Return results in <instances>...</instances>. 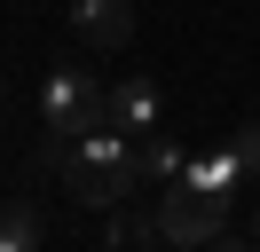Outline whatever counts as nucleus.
I'll return each instance as SVG.
<instances>
[{
  "label": "nucleus",
  "instance_id": "3",
  "mask_svg": "<svg viewBox=\"0 0 260 252\" xmlns=\"http://www.w3.org/2000/svg\"><path fill=\"white\" fill-rule=\"evenodd\" d=\"M150 229H158L166 252H205L213 236L229 229V197L221 189H197V181H174L158 197V213H150Z\"/></svg>",
  "mask_w": 260,
  "mask_h": 252
},
{
  "label": "nucleus",
  "instance_id": "11",
  "mask_svg": "<svg viewBox=\"0 0 260 252\" xmlns=\"http://www.w3.org/2000/svg\"><path fill=\"white\" fill-rule=\"evenodd\" d=\"M0 118H8V103H0Z\"/></svg>",
  "mask_w": 260,
  "mask_h": 252
},
{
  "label": "nucleus",
  "instance_id": "8",
  "mask_svg": "<svg viewBox=\"0 0 260 252\" xmlns=\"http://www.w3.org/2000/svg\"><path fill=\"white\" fill-rule=\"evenodd\" d=\"M142 166L158 173V181H181V166H189V150H181V142H150V150H142Z\"/></svg>",
  "mask_w": 260,
  "mask_h": 252
},
{
  "label": "nucleus",
  "instance_id": "9",
  "mask_svg": "<svg viewBox=\"0 0 260 252\" xmlns=\"http://www.w3.org/2000/svg\"><path fill=\"white\" fill-rule=\"evenodd\" d=\"M229 150H237L244 181H260V118H252V126H237V142H229Z\"/></svg>",
  "mask_w": 260,
  "mask_h": 252
},
{
  "label": "nucleus",
  "instance_id": "1",
  "mask_svg": "<svg viewBox=\"0 0 260 252\" xmlns=\"http://www.w3.org/2000/svg\"><path fill=\"white\" fill-rule=\"evenodd\" d=\"M142 181H150V166H142V150H134L118 126L71 142V158H63V189H71L79 205H95V213H118Z\"/></svg>",
  "mask_w": 260,
  "mask_h": 252
},
{
  "label": "nucleus",
  "instance_id": "6",
  "mask_svg": "<svg viewBox=\"0 0 260 252\" xmlns=\"http://www.w3.org/2000/svg\"><path fill=\"white\" fill-rule=\"evenodd\" d=\"M0 252H40V205L32 197L0 205Z\"/></svg>",
  "mask_w": 260,
  "mask_h": 252
},
{
  "label": "nucleus",
  "instance_id": "4",
  "mask_svg": "<svg viewBox=\"0 0 260 252\" xmlns=\"http://www.w3.org/2000/svg\"><path fill=\"white\" fill-rule=\"evenodd\" d=\"M71 32L111 55V47L134 40V0H71Z\"/></svg>",
  "mask_w": 260,
  "mask_h": 252
},
{
  "label": "nucleus",
  "instance_id": "5",
  "mask_svg": "<svg viewBox=\"0 0 260 252\" xmlns=\"http://www.w3.org/2000/svg\"><path fill=\"white\" fill-rule=\"evenodd\" d=\"M166 118V94L158 87H150V79H118V87H111V126H118V134H150V126H158Z\"/></svg>",
  "mask_w": 260,
  "mask_h": 252
},
{
  "label": "nucleus",
  "instance_id": "10",
  "mask_svg": "<svg viewBox=\"0 0 260 252\" xmlns=\"http://www.w3.org/2000/svg\"><path fill=\"white\" fill-rule=\"evenodd\" d=\"M205 252H252V244H244V236H229V229H221V236H213Z\"/></svg>",
  "mask_w": 260,
  "mask_h": 252
},
{
  "label": "nucleus",
  "instance_id": "7",
  "mask_svg": "<svg viewBox=\"0 0 260 252\" xmlns=\"http://www.w3.org/2000/svg\"><path fill=\"white\" fill-rule=\"evenodd\" d=\"M181 181H197V189H221V197H237L244 166H237V150H205V158H189V166H181Z\"/></svg>",
  "mask_w": 260,
  "mask_h": 252
},
{
  "label": "nucleus",
  "instance_id": "2",
  "mask_svg": "<svg viewBox=\"0 0 260 252\" xmlns=\"http://www.w3.org/2000/svg\"><path fill=\"white\" fill-rule=\"evenodd\" d=\"M40 126H48V142L103 134L111 126V87H95L79 63H48V79H40Z\"/></svg>",
  "mask_w": 260,
  "mask_h": 252
},
{
  "label": "nucleus",
  "instance_id": "12",
  "mask_svg": "<svg viewBox=\"0 0 260 252\" xmlns=\"http://www.w3.org/2000/svg\"><path fill=\"white\" fill-rule=\"evenodd\" d=\"M252 236H260V220H252Z\"/></svg>",
  "mask_w": 260,
  "mask_h": 252
}]
</instances>
